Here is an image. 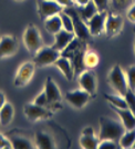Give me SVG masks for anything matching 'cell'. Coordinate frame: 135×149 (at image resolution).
<instances>
[{
  "label": "cell",
  "instance_id": "6da1fadb",
  "mask_svg": "<svg viewBox=\"0 0 135 149\" xmlns=\"http://www.w3.org/2000/svg\"><path fill=\"white\" fill-rule=\"evenodd\" d=\"M98 125H100V132H98L100 140L112 139L118 141L123 132L125 131V128L121 123V120H116L107 116H101L98 119Z\"/></svg>",
  "mask_w": 135,
  "mask_h": 149
},
{
  "label": "cell",
  "instance_id": "7a4b0ae2",
  "mask_svg": "<svg viewBox=\"0 0 135 149\" xmlns=\"http://www.w3.org/2000/svg\"><path fill=\"white\" fill-rule=\"evenodd\" d=\"M107 82L111 86V88L118 95L125 96V93L129 90L126 74L118 63L114 65L110 69V71L107 74Z\"/></svg>",
  "mask_w": 135,
  "mask_h": 149
},
{
  "label": "cell",
  "instance_id": "3957f363",
  "mask_svg": "<svg viewBox=\"0 0 135 149\" xmlns=\"http://www.w3.org/2000/svg\"><path fill=\"white\" fill-rule=\"evenodd\" d=\"M22 40H23V44H25L27 50L31 55H34L43 46L42 37L40 35V31L37 26L33 24L27 25L25 32L22 35Z\"/></svg>",
  "mask_w": 135,
  "mask_h": 149
},
{
  "label": "cell",
  "instance_id": "277c9868",
  "mask_svg": "<svg viewBox=\"0 0 135 149\" xmlns=\"http://www.w3.org/2000/svg\"><path fill=\"white\" fill-rule=\"evenodd\" d=\"M64 13H67L71 19H72V22H73V32L75 35V37L79 38L82 41H87L90 38L92 37L90 31H89V28H87V25L82 20V18L79 15V11L78 9H75L73 6L72 7H67L63 9Z\"/></svg>",
  "mask_w": 135,
  "mask_h": 149
},
{
  "label": "cell",
  "instance_id": "5b68a950",
  "mask_svg": "<svg viewBox=\"0 0 135 149\" xmlns=\"http://www.w3.org/2000/svg\"><path fill=\"white\" fill-rule=\"evenodd\" d=\"M47 99H48V104H49V108L52 111L59 110L61 109L62 106V93L60 88L58 87V85L55 84V81L51 78V77H47L45 82H44V88H43Z\"/></svg>",
  "mask_w": 135,
  "mask_h": 149
},
{
  "label": "cell",
  "instance_id": "8992f818",
  "mask_svg": "<svg viewBox=\"0 0 135 149\" xmlns=\"http://www.w3.org/2000/svg\"><path fill=\"white\" fill-rule=\"evenodd\" d=\"M61 56V52L59 50L51 47H44L42 46L37 52L33 55V60L36 67H45L50 65H54L56 59Z\"/></svg>",
  "mask_w": 135,
  "mask_h": 149
},
{
  "label": "cell",
  "instance_id": "52a82bcc",
  "mask_svg": "<svg viewBox=\"0 0 135 149\" xmlns=\"http://www.w3.org/2000/svg\"><path fill=\"white\" fill-rule=\"evenodd\" d=\"M23 113L25 118L30 123H37L39 120H47L53 116V111L47 108V107H41L33 102H29L23 106Z\"/></svg>",
  "mask_w": 135,
  "mask_h": 149
},
{
  "label": "cell",
  "instance_id": "ba28073f",
  "mask_svg": "<svg viewBox=\"0 0 135 149\" xmlns=\"http://www.w3.org/2000/svg\"><path fill=\"white\" fill-rule=\"evenodd\" d=\"M34 71H36V65L33 61H25L23 63H21L19 66L17 72H16L14 79H13L14 87H25L32 79Z\"/></svg>",
  "mask_w": 135,
  "mask_h": 149
},
{
  "label": "cell",
  "instance_id": "9c48e42d",
  "mask_svg": "<svg viewBox=\"0 0 135 149\" xmlns=\"http://www.w3.org/2000/svg\"><path fill=\"white\" fill-rule=\"evenodd\" d=\"M78 82L80 85V88L85 90L92 96V98L96 97V91H98V79H96V74L92 69H84L82 70L79 77H78Z\"/></svg>",
  "mask_w": 135,
  "mask_h": 149
},
{
  "label": "cell",
  "instance_id": "30bf717a",
  "mask_svg": "<svg viewBox=\"0 0 135 149\" xmlns=\"http://www.w3.org/2000/svg\"><path fill=\"white\" fill-rule=\"evenodd\" d=\"M6 136L10 140L12 149H32L34 147V141L25 131L16 129L9 131Z\"/></svg>",
  "mask_w": 135,
  "mask_h": 149
},
{
  "label": "cell",
  "instance_id": "8fae6325",
  "mask_svg": "<svg viewBox=\"0 0 135 149\" xmlns=\"http://www.w3.org/2000/svg\"><path fill=\"white\" fill-rule=\"evenodd\" d=\"M124 27V19L121 15L113 13H107L105 19L104 33L107 38H112L117 36Z\"/></svg>",
  "mask_w": 135,
  "mask_h": 149
},
{
  "label": "cell",
  "instance_id": "7c38bea8",
  "mask_svg": "<svg viewBox=\"0 0 135 149\" xmlns=\"http://www.w3.org/2000/svg\"><path fill=\"white\" fill-rule=\"evenodd\" d=\"M64 98L75 109H82L90 100L93 99L92 96L87 91L83 90L82 88L73 89V90L68 91L65 93V96H64Z\"/></svg>",
  "mask_w": 135,
  "mask_h": 149
},
{
  "label": "cell",
  "instance_id": "4fadbf2b",
  "mask_svg": "<svg viewBox=\"0 0 135 149\" xmlns=\"http://www.w3.org/2000/svg\"><path fill=\"white\" fill-rule=\"evenodd\" d=\"M19 49V42L16 36L3 35L0 36V59H5L17 54Z\"/></svg>",
  "mask_w": 135,
  "mask_h": 149
},
{
  "label": "cell",
  "instance_id": "5bb4252c",
  "mask_svg": "<svg viewBox=\"0 0 135 149\" xmlns=\"http://www.w3.org/2000/svg\"><path fill=\"white\" fill-rule=\"evenodd\" d=\"M63 10V7L60 6L55 0H37V11L41 19L48 18L53 15H58Z\"/></svg>",
  "mask_w": 135,
  "mask_h": 149
},
{
  "label": "cell",
  "instance_id": "9a60e30c",
  "mask_svg": "<svg viewBox=\"0 0 135 149\" xmlns=\"http://www.w3.org/2000/svg\"><path fill=\"white\" fill-rule=\"evenodd\" d=\"M106 15H107V11H98L86 22L89 31H90L92 37H98V36L104 33Z\"/></svg>",
  "mask_w": 135,
  "mask_h": 149
},
{
  "label": "cell",
  "instance_id": "2e32d148",
  "mask_svg": "<svg viewBox=\"0 0 135 149\" xmlns=\"http://www.w3.org/2000/svg\"><path fill=\"white\" fill-rule=\"evenodd\" d=\"M98 141H100V138H98V136L95 135L93 127L87 126V127H84L82 129L80 139H79V143H80L81 148L83 149L98 148Z\"/></svg>",
  "mask_w": 135,
  "mask_h": 149
},
{
  "label": "cell",
  "instance_id": "e0dca14e",
  "mask_svg": "<svg viewBox=\"0 0 135 149\" xmlns=\"http://www.w3.org/2000/svg\"><path fill=\"white\" fill-rule=\"evenodd\" d=\"M111 108L116 112L118 118L121 119L125 129H133L135 128V113L129 108H117L114 106H111Z\"/></svg>",
  "mask_w": 135,
  "mask_h": 149
},
{
  "label": "cell",
  "instance_id": "ac0fdd59",
  "mask_svg": "<svg viewBox=\"0 0 135 149\" xmlns=\"http://www.w3.org/2000/svg\"><path fill=\"white\" fill-rule=\"evenodd\" d=\"M54 66L61 71L62 74L64 76V78L67 80L71 81L74 78L75 70H74L73 62L71 61L70 58L64 56H60L56 59V61L54 62Z\"/></svg>",
  "mask_w": 135,
  "mask_h": 149
},
{
  "label": "cell",
  "instance_id": "d6986e66",
  "mask_svg": "<svg viewBox=\"0 0 135 149\" xmlns=\"http://www.w3.org/2000/svg\"><path fill=\"white\" fill-rule=\"evenodd\" d=\"M54 36V42L52 45V47L54 49L59 50L61 52L62 50H64L68 47V45L70 44L74 38H75V35L74 32H71V31H67L64 29H61L60 31H58Z\"/></svg>",
  "mask_w": 135,
  "mask_h": 149
},
{
  "label": "cell",
  "instance_id": "ffe728a7",
  "mask_svg": "<svg viewBox=\"0 0 135 149\" xmlns=\"http://www.w3.org/2000/svg\"><path fill=\"white\" fill-rule=\"evenodd\" d=\"M34 146L39 149H53L55 148V141L53 137L47 131H37L33 137Z\"/></svg>",
  "mask_w": 135,
  "mask_h": 149
},
{
  "label": "cell",
  "instance_id": "44dd1931",
  "mask_svg": "<svg viewBox=\"0 0 135 149\" xmlns=\"http://www.w3.org/2000/svg\"><path fill=\"white\" fill-rule=\"evenodd\" d=\"M44 24V28L51 35H55L58 31H60L62 29V20L60 17V13L58 15H53L51 17L44 19L43 21Z\"/></svg>",
  "mask_w": 135,
  "mask_h": 149
},
{
  "label": "cell",
  "instance_id": "7402d4cb",
  "mask_svg": "<svg viewBox=\"0 0 135 149\" xmlns=\"http://www.w3.org/2000/svg\"><path fill=\"white\" fill-rule=\"evenodd\" d=\"M83 67L86 69H93L98 67L100 63V57H98V52L92 49H85L84 54H83Z\"/></svg>",
  "mask_w": 135,
  "mask_h": 149
},
{
  "label": "cell",
  "instance_id": "603a6c76",
  "mask_svg": "<svg viewBox=\"0 0 135 149\" xmlns=\"http://www.w3.org/2000/svg\"><path fill=\"white\" fill-rule=\"evenodd\" d=\"M13 116H14V108L10 102L7 101L0 108V124L5 127L10 125L13 119Z\"/></svg>",
  "mask_w": 135,
  "mask_h": 149
},
{
  "label": "cell",
  "instance_id": "cb8c5ba5",
  "mask_svg": "<svg viewBox=\"0 0 135 149\" xmlns=\"http://www.w3.org/2000/svg\"><path fill=\"white\" fill-rule=\"evenodd\" d=\"M76 9H78V11H79L80 17L82 18V20H83L85 24L98 11V8H96V6L94 5V2H93L92 0H91V1H89L85 6L78 7Z\"/></svg>",
  "mask_w": 135,
  "mask_h": 149
},
{
  "label": "cell",
  "instance_id": "d4e9b609",
  "mask_svg": "<svg viewBox=\"0 0 135 149\" xmlns=\"http://www.w3.org/2000/svg\"><path fill=\"white\" fill-rule=\"evenodd\" d=\"M135 143V128L133 129H125L121 136L118 143L121 146V148H132Z\"/></svg>",
  "mask_w": 135,
  "mask_h": 149
},
{
  "label": "cell",
  "instance_id": "484cf974",
  "mask_svg": "<svg viewBox=\"0 0 135 149\" xmlns=\"http://www.w3.org/2000/svg\"><path fill=\"white\" fill-rule=\"evenodd\" d=\"M104 98L110 104V106H114L117 108H129V105L126 102L125 97L118 93H106Z\"/></svg>",
  "mask_w": 135,
  "mask_h": 149
},
{
  "label": "cell",
  "instance_id": "4316f807",
  "mask_svg": "<svg viewBox=\"0 0 135 149\" xmlns=\"http://www.w3.org/2000/svg\"><path fill=\"white\" fill-rule=\"evenodd\" d=\"M98 149H121L118 141L112 139H102L98 141Z\"/></svg>",
  "mask_w": 135,
  "mask_h": 149
},
{
  "label": "cell",
  "instance_id": "83f0119b",
  "mask_svg": "<svg viewBox=\"0 0 135 149\" xmlns=\"http://www.w3.org/2000/svg\"><path fill=\"white\" fill-rule=\"evenodd\" d=\"M60 17H61V20H62V29L73 32V22H72L71 17L67 13H64L63 10L60 13Z\"/></svg>",
  "mask_w": 135,
  "mask_h": 149
},
{
  "label": "cell",
  "instance_id": "f1b7e54d",
  "mask_svg": "<svg viewBox=\"0 0 135 149\" xmlns=\"http://www.w3.org/2000/svg\"><path fill=\"white\" fill-rule=\"evenodd\" d=\"M126 78H127V84H129V89L135 91V65L129 66L125 71Z\"/></svg>",
  "mask_w": 135,
  "mask_h": 149
},
{
  "label": "cell",
  "instance_id": "f546056e",
  "mask_svg": "<svg viewBox=\"0 0 135 149\" xmlns=\"http://www.w3.org/2000/svg\"><path fill=\"white\" fill-rule=\"evenodd\" d=\"M32 102L38 106H41V107H47V108H49V104H48V99H47V96H45L44 90H42L41 93H38L37 96L34 97V99L32 100Z\"/></svg>",
  "mask_w": 135,
  "mask_h": 149
},
{
  "label": "cell",
  "instance_id": "4dcf8cb0",
  "mask_svg": "<svg viewBox=\"0 0 135 149\" xmlns=\"http://www.w3.org/2000/svg\"><path fill=\"white\" fill-rule=\"evenodd\" d=\"M111 1L113 3V8L117 11L127 9L132 5V0H111Z\"/></svg>",
  "mask_w": 135,
  "mask_h": 149
},
{
  "label": "cell",
  "instance_id": "1f68e13d",
  "mask_svg": "<svg viewBox=\"0 0 135 149\" xmlns=\"http://www.w3.org/2000/svg\"><path fill=\"white\" fill-rule=\"evenodd\" d=\"M98 11H107L111 0H92Z\"/></svg>",
  "mask_w": 135,
  "mask_h": 149
},
{
  "label": "cell",
  "instance_id": "d6a6232c",
  "mask_svg": "<svg viewBox=\"0 0 135 149\" xmlns=\"http://www.w3.org/2000/svg\"><path fill=\"white\" fill-rule=\"evenodd\" d=\"M9 149V148H12V146H11V143H10V140L8 139V137L5 136V135H2L1 132H0V149Z\"/></svg>",
  "mask_w": 135,
  "mask_h": 149
},
{
  "label": "cell",
  "instance_id": "836d02e7",
  "mask_svg": "<svg viewBox=\"0 0 135 149\" xmlns=\"http://www.w3.org/2000/svg\"><path fill=\"white\" fill-rule=\"evenodd\" d=\"M126 18L129 19L132 24H135V2L134 3H132V5L127 8V11H126Z\"/></svg>",
  "mask_w": 135,
  "mask_h": 149
},
{
  "label": "cell",
  "instance_id": "e575fe53",
  "mask_svg": "<svg viewBox=\"0 0 135 149\" xmlns=\"http://www.w3.org/2000/svg\"><path fill=\"white\" fill-rule=\"evenodd\" d=\"M60 6L63 7V9L64 8H67V7H72L74 5V0H55Z\"/></svg>",
  "mask_w": 135,
  "mask_h": 149
},
{
  "label": "cell",
  "instance_id": "d590c367",
  "mask_svg": "<svg viewBox=\"0 0 135 149\" xmlns=\"http://www.w3.org/2000/svg\"><path fill=\"white\" fill-rule=\"evenodd\" d=\"M6 102H7L6 95H5V93H3V91H1V90H0V108L5 105Z\"/></svg>",
  "mask_w": 135,
  "mask_h": 149
},
{
  "label": "cell",
  "instance_id": "8d00e7d4",
  "mask_svg": "<svg viewBox=\"0 0 135 149\" xmlns=\"http://www.w3.org/2000/svg\"><path fill=\"white\" fill-rule=\"evenodd\" d=\"M89 1H91V0H74V3L78 7H83L85 6Z\"/></svg>",
  "mask_w": 135,
  "mask_h": 149
},
{
  "label": "cell",
  "instance_id": "74e56055",
  "mask_svg": "<svg viewBox=\"0 0 135 149\" xmlns=\"http://www.w3.org/2000/svg\"><path fill=\"white\" fill-rule=\"evenodd\" d=\"M134 52H135V40H134Z\"/></svg>",
  "mask_w": 135,
  "mask_h": 149
},
{
  "label": "cell",
  "instance_id": "f35d334b",
  "mask_svg": "<svg viewBox=\"0 0 135 149\" xmlns=\"http://www.w3.org/2000/svg\"><path fill=\"white\" fill-rule=\"evenodd\" d=\"M16 1H23V0H16Z\"/></svg>",
  "mask_w": 135,
  "mask_h": 149
},
{
  "label": "cell",
  "instance_id": "ab89813d",
  "mask_svg": "<svg viewBox=\"0 0 135 149\" xmlns=\"http://www.w3.org/2000/svg\"><path fill=\"white\" fill-rule=\"evenodd\" d=\"M134 32H135V28H134Z\"/></svg>",
  "mask_w": 135,
  "mask_h": 149
}]
</instances>
